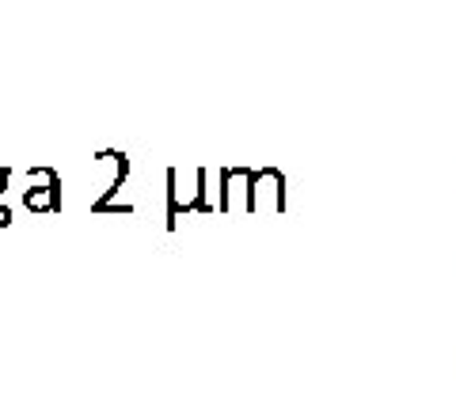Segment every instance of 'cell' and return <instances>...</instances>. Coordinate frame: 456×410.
I'll use <instances>...</instances> for the list:
<instances>
[{
    "label": "cell",
    "instance_id": "1",
    "mask_svg": "<svg viewBox=\"0 0 456 410\" xmlns=\"http://www.w3.org/2000/svg\"><path fill=\"white\" fill-rule=\"evenodd\" d=\"M8 221H12V213H8V209H4V205H0V229H4V224H8Z\"/></svg>",
    "mask_w": 456,
    "mask_h": 410
},
{
    "label": "cell",
    "instance_id": "2",
    "mask_svg": "<svg viewBox=\"0 0 456 410\" xmlns=\"http://www.w3.org/2000/svg\"><path fill=\"white\" fill-rule=\"evenodd\" d=\"M4 182H8V167H0V190H4Z\"/></svg>",
    "mask_w": 456,
    "mask_h": 410
}]
</instances>
